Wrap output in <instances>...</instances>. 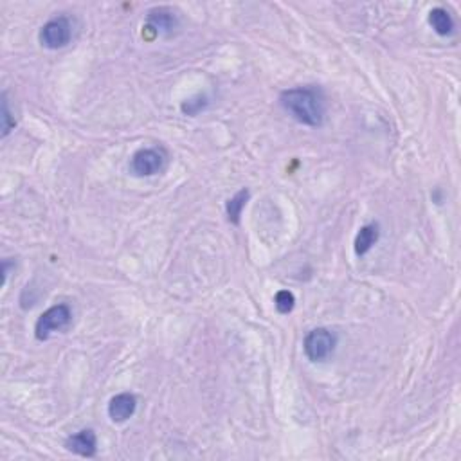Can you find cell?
I'll list each match as a JSON object with an SVG mask.
<instances>
[{"label":"cell","instance_id":"cell-6","mask_svg":"<svg viewBox=\"0 0 461 461\" xmlns=\"http://www.w3.org/2000/svg\"><path fill=\"white\" fill-rule=\"evenodd\" d=\"M135 409H137V398L132 393H119L108 404V416L112 422L123 423L134 416Z\"/></svg>","mask_w":461,"mask_h":461},{"label":"cell","instance_id":"cell-5","mask_svg":"<svg viewBox=\"0 0 461 461\" xmlns=\"http://www.w3.org/2000/svg\"><path fill=\"white\" fill-rule=\"evenodd\" d=\"M72 38V24L67 16L49 20L44 28L40 29V44L47 49H62L69 45Z\"/></svg>","mask_w":461,"mask_h":461},{"label":"cell","instance_id":"cell-12","mask_svg":"<svg viewBox=\"0 0 461 461\" xmlns=\"http://www.w3.org/2000/svg\"><path fill=\"white\" fill-rule=\"evenodd\" d=\"M274 307H276V310L280 314H290L294 310V307H296V297H294L292 292L280 290L276 294V297H274Z\"/></svg>","mask_w":461,"mask_h":461},{"label":"cell","instance_id":"cell-7","mask_svg":"<svg viewBox=\"0 0 461 461\" xmlns=\"http://www.w3.org/2000/svg\"><path fill=\"white\" fill-rule=\"evenodd\" d=\"M65 447L71 453L78 454V456L92 457L96 454V450H98V438H96V433L92 429H83L79 433L69 436Z\"/></svg>","mask_w":461,"mask_h":461},{"label":"cell","instance_id":"cell-13","mask_svg":"<svg viewBox=\"0 0 461 461\" xmlns=\"http://www.w3.org/2000/svg\"><path fill=\"white\" fill-rule=\"evenodd\" d=\"M15 125H16L15 119H13L11 110H9L8 96H6L4 92V94H2V137H6V135L15 128Z\"/></svg>","mask_w":461,"mask_h":461},{"label":"cell","instance_id":"cell-10","mask_svg":"<svg viewBox=\"0 0 461 461\" xmlns=\"http://www.w3.org/2000/svg\"><path fill=\"white\" fill-rule=\"evenodd\" d=\"M429 24L440 36H447L454 31V20L443 8H434L429 13Z\"/></svg>","mask_w":461,"mask_h":461},{"label":"cell","instance_id":"cell-11","mask_svg":"<svg viewBox=\"0 0 461 461\" xmlns=\"http://www.w3.org/2000/svg\"><path fill=\"white\" fill-rule=\"evenodd\" d=\"M249 200V190H240L233 198H229L227 204H225V211H227V218L229 222H233V224H240V217H241V209L245 207Z\"/></svg>","mask_w":461,"mask_h":461},{"label":"cell","instance_id":"cell-2","mask_svg":"<svg viewBox=\"0 0 461 461\" xmlns=\"http://www.w3.org/2000/svg\"><path fill=\"white\" fill-rule=\"evenodd\" d=\"M335 344H337L335 334H331L326 328H316V330L308 331L305 337V355L312 363H323L334 353Z\"/></svg>","mask_w":461,"mask_h":461},{"label":"cell","instance_id":"cell-9","mask_svg":"<svg viewBox=\"0 0 461 461\" xmlns=\"http://www.w3.org/2000/svg\"><path fill=\"white\" fill-rule=\"evenodd\" d=\"M379 225H364L359 231V234H357V238H355V253L359 254V256H364L366 253H370L371 247L379 241Z\"/></svg>","mask_w":461,"mask_h":461},{"label":"cell","instance_id":"cell-8","mask_svg":"<svg viewBox=\"0 0 461 461\" xmlns=\"http://www.w3.org/2000/svg\"><path fill=\"white\" fill-rule=\"evenodd\" d=\"M148 24L157 33H171L177 25V18H175V13H171L170 9L159 8L152 9L148 13Z\"/></svg>","mask_w":461,"mask_h":461},{"label":"cell","instance_id":"cell-1","mask_svg":"<svg viewBox=\"0 0 461 461\" xmlns=\"http://www.w3.org/2000/svg\"><path fill=\"white\" fill-rule=\"evenodd\" d=\"M280 105L301 125L321 127L326 118V103L317 89L296 87L281 92Z\"/></svg>","mask_w":461,"mask_h":461},{"label":"cell","instance_id":"cell-4","mask_svg":"<svg viewBox=\"0 0 461 461\" xmlns=\"http://www.w3.org/2000/svg\"><path fill=\"white\" fill-rule=\"evenodd\" d=\"M166 152L162 148H142L130 161V171L137 177H152L164 170Z\"/></svg>","mask_w":461,"mask_h":461},{"label":"cell","instance_id":"cell-3","mask_svg":"<svg viewBox=\"0 0 461 461\" xmlns=\"http://www.w3.org/2000/svg\"><path fill=\"white\" fill-rule=\"evenodd\" d=\"M72 319V312L67 305H56L45 310L42 316L38 317L35 326V335L38 341H47L49 335L52 331L64 330L69 326Z\"/></svg>","mask_w":461,"mask_h":461},{"label":"cell","instance_id":"cell-14","mask_svg":"<svg viewBox=\"0 0 461 461\" xmlns=\"http://www.w3.org/2000/svg\"><path fill=\"white\" fill-rule=\"evenodd\" d=\"M207 105V98L205 96H197V98L190 99V101L182 103V112L188 115H197L198 112L204 110Z\"/></svg>","mask_w":461,"mask_h":461}]
</instances>
